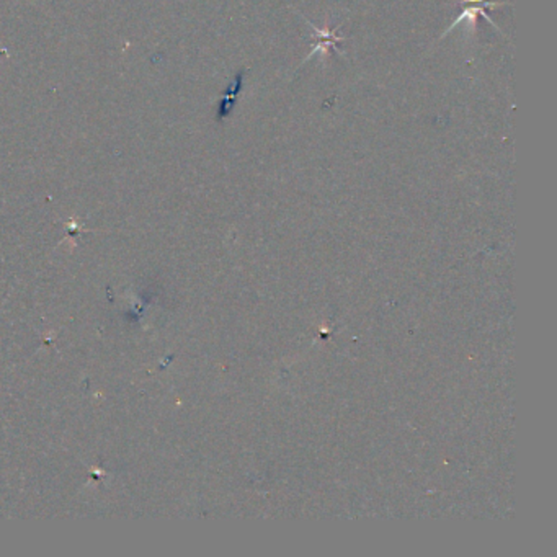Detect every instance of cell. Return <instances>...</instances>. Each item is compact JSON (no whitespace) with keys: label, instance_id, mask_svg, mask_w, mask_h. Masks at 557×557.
<instances>
[{"label":"cell","instance_id":"obj_4","mask_svg":"<svg viewBox=\"0 0 557 557\" xmlns=\"http://www.w3.org/2000/svg\"><path fill=\"white\" fill-rule=\"evenodd\" d=\"M464 2L466 4H482V2H486V0H464Z\"/></svg>","mask_w":557,"mask_h":557},{"label":"cell","instance_id":"obj_1","mask_svg":"<svg viewBox=\"0 0 557 557\" xmlns=\"http://www.w3.org/2000/svg\"><path fill=\"white\" fill-rule=\"evenodd\" d=\"M503 4H507V2H482V4L473 5V7H469V5H466V7L463 9L461 15H459L458 19L454 20L453 24L450 25V28H448V30H446L445 33H443V36H446L448 33H450V31L453 30L454 26H458V25L461 24V21H464V20L468 21V24L471 25V30H474L476 24H477V19H479V16H484V19L488 21V24H492L493 28H496L497 31H500L498 25L496 24V21H493V20L491 19V16H488V15L486 14V9H496V7H500V5H503Z\"/></svg>","mask_w":557,"mask_h":557},{"label":"cell","instance_id":"obj_3","mask_svg":"<svg viewBox=\"0 0 557 557\" xmlns=\"http://www.w3.org/2000/svg\"><path fill=\"white\" fill-rule=\"evenodd\" d=\"M241 87H242V72L239 74V76L234 79V84L231 85L229 90H227L223 101H221L219 105V111H218V118L219 119H224L227 115H229L232 106H234V101H236V96L237 94L241 92Z\"/></svg>","mask_w":557,"mask_h":557},{"label":"cell","instance_id":"obj_2","mask_svg":"<svg viewBox=\"0 0 557 557\" xmlns=\"http://www.w3.org/2000/svg\"><path fill=\"white\" fill-rule=\"evenodd\" d=\"M306 21H308L311 28H314V33H316V36H317V44L314 46V49H312L311 53L308 54V58L304 59V62L309 61L312 56H316V54H319V53L327 54L328 49H331V48L335 49V51H338V53H342V51L337 48V43L343 41L342 36L335 35V31L331 30V28H317V26L312 25L309 20H306Z\"/></svg>","mask_w":557,"mask_h":557}]
</instances>
